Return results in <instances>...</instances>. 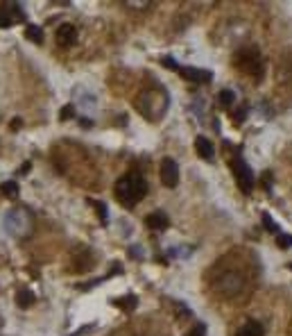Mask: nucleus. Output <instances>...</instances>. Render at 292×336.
<instances>
[{"mask_svg": "<svg viewBox=\"0 0 292 336\" xmlns=\"http://www.w3.org/2000/svg\"><path fill=\"white\" fill-rule=\"evenodd\" d=\"M113 193H116V200L120 202L123 207H134V204H138L145 198V193H148V182H145L138 173H127V175H123L120 180L116 182Z\"/></svg>", "mask_w": 292, "mask_h": 336, "instance_id": "f257e3e1", "label": "nucleus"}, {"mask_svg": "<svg viewBox=\"0 0 292 336\" xmlns=\"http://www.w3.org/2000/svg\"><path fill=\"white\" fill-rule=\"evenodd\" d=\"M236 66L242 73L252 77H258L263 73V59H260V52L256 48H242L236 52Z\"/></svg>", "mask_w": 292, "mask_h": 336, "instance_id": "f03ea898", "label": "nucleus"}, {"mask_svg": "<svg viewBox=\"0 0 292 336\" xmlns=\"http://www.w3.org/2000/svg\"><path fill=\"white\" fill-rule=\"evenodd\" d=\"M233 175H236V180H238V186L242 188V193H252V188H254V173H252V168H249L247 164H245L242 159H236L233 161Z\"/></svg>", "mask_w": 292, "mask_h": 336, "instance_id": "7ed1b4c3", "label": "nucleus"}, {"mask_svg": "<svg viewBox=\"0 0 292 336\" xmlns=\"http://www.w3.org/2000/svg\"><path fill=\"white\" fill-rule=\"evenodd\" d=\"M161 182L168 188H175L179 184V166H177V161L170 159V157L161 161Z\"/></svg>", "mask_w": 292, "mask_h": 336, "instance_id": "20e7f679", "label": "nucleus"}, {"mask_svg": "<svg viewBox=\"0 0 292 336\" xmlns=\"http://www.w3.org/2000/svg\"><path fill=\"white\" fill-rule=\"evenodd\" d=\"M20 18H23V9L16 3L0 5V28H9V25H14Z\"/></svg>", "mask_w": 292, "mask_h": 336, "instance_id": "39448f33", "label": "nucleus"}, {"mask_svg": "<svg viewBox=\"0 0 292 336\" xmlns=\"http://www.w3.org/2000/svg\"><path fill=\"white\" fill-rule=\"evenodd\" d=\"M77 41V28L70 23H64L57 28V44L61 46V48H70V46H75Z\"/></svg>", "mask_w": 292, "mask_h": 336, "instance_id": "423d86ee", "label": "nucleus"}, {"mask_svg": "<svg viewBox=\"0 0 292 336\" xmlns=\"http://www.w3.org/2000/svg\"><path fill=\"white\" fill-rule=\"evenodd\" d=\"M179 73H181V77H186V80H190V82H211V77H213L211 71L192 68V66H181Z\"/></svg>", "mask_w": 292, "mask_h": 336, "instance_id": "0eeeda50", "label": "nucleus"}, {"mask_svg": "<svg viewBox=\"0 0 292 336\" xmlns=\"http://www.w3.org/2000/svg\"><path fill=\"white\" fill-rule=\"evenodd\" d=\"M236 336H265V329L258 320H247V323L236 332Z\"/></svg>", "mask_w": 292, "mask_h": 336, "instance_id": "6e6552de", "label": "nucleus"}, {"mask_svg": "<svg viewBox=\"0 0 292 336\" xmlns=\"http://www.w3.org/2000/svg\"><path fill=\"white\" fill-rule=\"evenodd\" d=\"M195 148H197V155H200L202 159H213V155H215L213 143L206 139V136H197V139H195Z\"/></svg>", "mask_w": 292, "mask_h": 336, "instance_id": "1a4fd4ad", "label": "nucleus"}, {"mask_svg": "<svg viewBox=\"0 0 292 336\" xmlns=\"http://www.w3.org/2000/svg\"><path fill=\"white\" fill-rule=\"evenodd\" d=\"M145 225H148L150 229H165L170 223H168V216H165L163 212H154L145 218Z\"/></svg>", "mask_w": 292, "mask_h": 336, "instance_id": "9d476101", "label": "nucleus"}, {"mask_svg": "<svg viewBox=\"0 0 292 336\" xmlns=\"http://www.w3.org/2000/svg\"><path fill=\"white\" fill-rule=\"evenodd\" d=\"M25 36H28L32 44H41V41H43V30H41L39 25H28V28H25Z\"/></svg>", "mask_w": 292, "mask_h": 336, "instance_id": "9b49d317", "label": "nucleus"}, {"mask_svg": "<svg viewBox=\"0 0 292 336\" xmlns=\"http://www.w3.org/2000/svg\"><path fill=\"white\" fill-rule=\"evenodd\" d=\"M233 100H236V96H233V91H229V89L220 91V96H217V102H220L222 107H231Z\"/></svg>", "mask_w": 292, "mask_h": 336, "instance_id": "f8f14e48", "label": "nucleus"}, {"mask_svg": "<svg viewBox=\"0 0 292 336\" xmlns=\"http://www.w3.org/2000/svg\"><path fill=\"white\" fill-rule=\"evenodd\" d=\"M0 193L7 198H14L18 193V184L16 182H5V184H0Z\"/></svg>", "mask_w": 292, "mask_h": 336, "instance_id": "ddd939ff", "label": "nucleus"}, {"mask_svg": "<svg viewBox=\"0 0 292 336\" xmlns=\"http://www.w3.org/2000/svg\"><path fill=\"white\" fill-rule=\"evenodd\" d=\"M16 302L20 304V307H30V304L34 302V296H32V293H30V291H18Z\"/></svg>", "mask_w": 292, "mask_h": 336, "instance_id": "4468645a", "label": "nucleus"}, {"mask_svg": "<svg viewBox=\"0 0 292 336\" xmlns=\"http://www.w3.org/2000/svg\"><path fill=\"white\" fill-rule=\"evenodd\" d=\"M263 225H265V229H267V232H276V229H279L270 214H263Z\"/></svg>", "mask_w": 292, "mask_h": 336, "instance_id": "2eb2a0df", "label": "nucleus"}, {"mask_svg": "<svg viewBox=\"0 0 292 336\" xmlns=\"http://www.w3.org/2000/svg\"><path fill=\"white\" fill-rule=\"evenodd\" d=\"M91 204L98 209V214H100V220L102 223H107V209H104V204L100 200H91Z\"/></svg>", "mask_w": 292, "mask_h": 336, "instance_id": "dca6fc26", "label": "nucleus"}, {"mask_svg": "<svg viewBox=\"0 0 292 336\" xmlns=\"http://www.w3.org/2000/svg\"><path fill=\"white\" fill-rule=\"evenodd\" d=\"M276 243H279V248H290V245H292V236L290 234H279V241H276Z\"/></svg>", "mask_w": 292, "mask_h": 336, "instance_id": "f3484780", "label": "nucleus"}, {"mask_svg": "<svg viewBox=\"0 0 292 336\" xmlns=\"http://www.w3.org/2000/svg\"><path fill=\"white\" fill-rule=\"evenodd\" d=\"M161 64H163V66H168V68H172V71H179V66H177L172 59H168V57H165V59H161Z\"/></svg>", "mask_w": 292, "mask_h": 336, "instance_id": "a211bd4d", "label": "nucleus"}, {"mask_svg": "<svg viewBox=\"0 0 292 336\" xmlns=\"http://www.w3.org/2000/svg\"><path fill=\"white\" fill-rule=\"evenodd\" d=\"M204 329H206V327H204V325H197V327H195V332H192L190 336H204V334H206V332H204Z\"/></svg>", "mask_w": 292, "mask_h": 336, "instance_id": "6ab92c4d", "label": "nucleus"}, {"mask_svg": "<svg viewBox=\"0 0 292 336\" xmlns=\"http://www.w3.org/2000/svg\"><path fill=\"white\" fill-rule=\"evenodd\" d=\"M72 116V107H64V114H61V118H70Z\"/></svg>", "mask_w": 292, "mask_h": 336, "instance_id": "aec40b11", "label": "nucleus"}]
</instances>
